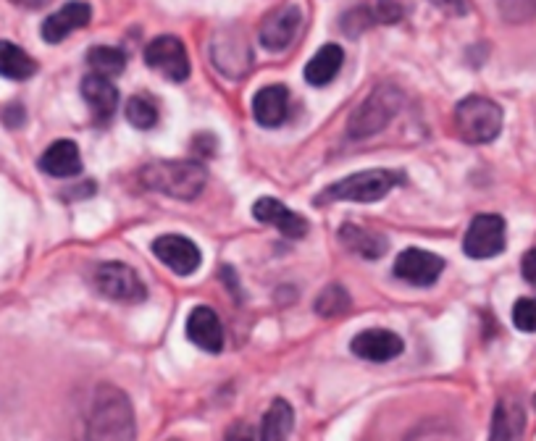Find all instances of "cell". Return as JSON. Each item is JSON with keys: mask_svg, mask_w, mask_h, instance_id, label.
I'll use <instances>...</instances> for the list:
<instances>
[{"mask_svg": "<svg viewBox=\"0 0 536 441\" xmlns=\"http://www.w3.org/2000/svg\"><path fill=\"white\" fill-rule=\"evenodd\" d=\"M400 184V176L387 168H371L360 174L345 176L342 182L326 187L318 195V203H376L387 197Z\"/></svg>", "mask_w": 536, "mask_h": 441, "instance_id": "4", "label": "cell"}, {"mask_svg": "<svg viewBox=\"0 0 536 441\" xmlns=\"http://www.w3.org/2000/svg\"><path fill=\"white\" fill-rule=\"evenodd\" d=\"M3 121H6L8 126H22L24 124L22 105H11V108H6V111H3Z\"/></svg>", "mask_w": 536, "mask_h": 441, "instance_id": "32", "label": "cell"}, {"mask_svg": "<svg viewBox=\"0 0 536 441\" xmlns=\"http://www.w3.org/2000/svg\"><path fill=\"white\" fill-rule=\"evenodd\" d=\"M342 63H345L342 48L339 45H324L305 66V82L313 84V87H326L329 82H334Z\"/></svg>", "mask_w": 536, "mask_h": 441, "instance_id": "21", "label": "cell"}, {"mask_svg": "<svg viewBox=\"0 0 536 441\" xmlns=\"http://www.w3.org/2000/svg\"><path fill=\"white\" fill-rule=\"evenodd\" d=\"M402 100H405V95L397 90L395 84H379V87H374L371 95L358 105V111L347 121L350 137L353 140H368V137L384 132L397 113H400Z\"/></svg>", "mask_w": 536, "mask_h": 441, "instance_id": "3", "label": "cell"}, {"mask_svg": "<svg viewBox=\"0 0 536 441\" xmlns=\"http://www.w3.org/2000/svg\"><path fill=\"white\" fill-rule=\"evenodd\" d=\"M513 323H515V329L526 331V334H534L536 331V297H523V300L515 302Z\"/></svg>", "mask_w": 536, "mask_h": 441, "instance_id": "28", "label": "cell"}, {"mask_svg": "<svg viewBox=\"0 0 536 441\" xmlns=\"http://www.w3.org/2000/svg\"><path fill=\"white\" fill-rule=\"evenodd\" d=\"M350 350H353V355H358L360 360H368V363H389V360H395V357L402 355L405 344H402V339L395 331L366 329L360 331L358 336H353Z\"/></svg>", "mask_w": 536, "mask_h": 441, "instance_id": "11", "label": "cell"}, {"mask_svg": "<svg viewBox=\"0 0 536 441\" xmlns=\"http://www.w3.org/2000/svg\"><path fill=\"white\" fill-rule=\"evenodd\" d=\"M292 428H295V413H292L290 402H284V399H274L271 407H268L266 418H263L261 436L266 441L290 439Z\"/></svg>", "mask_w": 536, "mask_h": 441, "instance_id": "23", "label": "cell"}, {"mask_svg": "<svg viewBox=\"0 0 536 441\" xmlns=\"http://www.w3.org/2000/svg\"><path fill=\"white\" fill-rule=\"evenodd\" d=\"M127 121L134 126V129H153V126L158 124V108L156 103L150 98H145V95H134V98H129L127 103Z\"/></svg>", "mask_w": 536, "mask_h": 441, "instance_id": "26", "label": "cell"}, {"mask_svg": "<svg viewBox=\"0 0 536 441\" xmlns=\"http://www.w3.org/2000/svg\"><path fill=\"white\" fill-rule=\"evenodd\" d=\"M87 66L95 74H103V77H119L121 71L127 69V56L119 48L98 45V48H90V53H87Z\"/></svg>", "mask_w": 536, "mask_h": 441, "instance_id": "24", "label": "cell"}, {"mask_svg": "<svg viewBox=\"0 0 536 441\" xmlns=\"http://www.w3.org/2000/svg\"><path fill=\"white\" fill-rule=\"evenodd\" d=\"M140 182L161 195L195 200L205 189L208 174L198 161H153L140 171Z\"/></svg>", "mask_w": 536, "mask_h": 441, "instance_id": "2", "label": "cell"}, {"mask_svg": "<svg viewBox=\"0 0 536 441\" xmlns=\"http://www.w3.org/2000/svg\"><path fill=\"white\" fill-rule=\"evenodd\" d=\"M92 19V8L87 3H79V0H71L66 3L61 11L50 14L48 19L43 21V40L56 45V42H64L71 32L87 27Z\"/></svg>", "mask_w": 536, "mask_h": 441, "instance_id": "14", "label": "cell"}, {"mask_svg": "<svg viewBox=\"0 0 536 441\" xmlns=\"http://www.w3.org/2000/svg\"><path fill=\"white\" fill-rule=\"evenodd\" d=\"M392 271H395L397 279L408 281L413 287H431V284H437V279L445 271V260L429 250L410 247V250H402L397 255Z\"/></svg>", "mask_w": 536, "mask_h": 441, "instance_id": "9", "label": "cell"}, {"mask_svg": "<svg viewBox=\"0 0 536 441\" xmlns=\"http://www.w3.org/2000/svg\"><path fill=\"white\" fill-rule=\"evenodd\" d=\"M371 14L381 24H395L405 16V0H379Z\"/></svg>", "mask_w": 536, "mask_h": 441, "instance_id": "29", "label": "cell"}, {"mask_svg": "<svg viewBox=\"0 0 536 441\" xmlns=\"http://www.w3.org/2000/svg\"><path fill=\"white\" fill-rule=\"evenodd\" d=\"M40 168L48 176H56V179H71V176L82 174V155H79L77 142H53L40 158Z\"/></svg>", "mask_w": 536, "mask_h": 441, "instance_id": "18", "label": "cell"}, {"mask_svg": "<svg viewBox=\"0 0 536 441\" xmlns=\"http://www.w3.org/2000/svg\"><path fill=\"white\" fill-rule=\"evenodd\" d=\"M463 250H466L468 258L476 260L500 255L505 250V221H502V216L484 213V216L473 218L466 231V239H463Z\"/></svg>", "mask_w": 536, "mask_h": 441, "instance_id": "7", "label": "cell"}, {"mask_svg": "<svg viewBox=\"0 0 536 441\" xmlns=\"http://www.w3.org/2000/svg\"><path fill=\"white\" fill-rule=\"evenodd\" d=\"M87 439H134V410L116 386H98L87 410Z\"/></svg>", "mask_w": 536, "mask_h": 441, "instance_id": "1", "label": "cell"}, {"mask_svg": "<svg viewBox=\"0 0 536 441\" xmlns=\"http://www.w3.org/2000/svg\"><path fill=\"white\" fill-rule=\"evenodd\" d=\"M82 95H85L87 105H90L98 121H108L119 108L116 84L111 82V77H103V74H95V71L82 79Z\"/></svg>", "mask_w": 536, "mask_h": 441, "instance_id": "17", "label": "cell"}, {"mask_svg": "<svg viewBox=\"0 0 536 441\" xmlns=\"http://www.w3.org/2000/svg\"><path fill=\"white\" fill-rule=\"evenodd\" d=\"M187 336H190L192 344H198L200 350L205 352H221L224 347V326H221V318L213 313L211 308H195L187 318Z\"/></svg>", "mask_w": 536, "mask_h": 441, "instance_id": "15", "label": "cell"}, {"mask_svg": "<svg viewBox=\"0 0 536 441\" xmlns=\"http://www.w3.org/2000/svg\"><path fill=\"white\" fill-rule=\"evenodd\" d=\"M353 308V297L342 284H329L324 292L316 297V313L321 318H339Z\"/></svg>", "mask_w": 536, "mask_h": 441, "instance_id": "25", "label": "cell"}, {"mask_svg": "<svg viewBox=\"0 0 536 441\" xmlns=\"http://www.w3.org/2000/svg\"><path fill=\"white\" fill-rule=\"evenodd\" d=\"M339 239H342V245L353 252V255L366 258V260H379L389 247L384 234H379V231H374V229H366V226H358V224L342 226Z\"/></svg>", "mask_w": 536, "mask_h": 441, "instance_id": "20", "label": "cell"}, {"mask_svg": "<svg viewBox=\"0 0 536 441\" xmlns=\"http://www.w3.org/2000/svg\"><path fill=\"white\" fill-rule=\"evenodd\" d=\"M455 129L471 145H487L502 132V108L494 100L471 95L455 108Z\"/></svg>", "mask_w": 536, "mask_h": 441, "instance_id": "5", "label": "cell"}, {"mask_svg": "<svg viewBox=\"0 0 536 441\" xmlns=\"http://www.w3.org/2000/svg\"><path fill=\"white\" fill-rule=\"evenodd\" d=\"M534 402H536V399H534Z\"/></svg>", "mask_w": 536, "mask_h": 441, "instance_id": "34", "label": "cell"}, {"mask_svg": "<svg viewBox=\"0 0 536 441\" xmlns=\"http://www.w3.org/2000/svg\"><path fill=\"white\" fill-rule=\"evenodd\" d=\"M153 252L156 258L161 260L163 266L171 268L177 276H190L200 268V255L198 245L187 237H179V234H166V237H158L153 242Z\"/></svg>", "mask_w": 536, "mask_h": 441, "instance_id": "10", "label": "cell"}, {"mask_svg": "<svg viewBox=\"0 0 536 441\" xmlns=\"http://www.w3.org/2000/svg\"><path fill=\"white\" fill-rule=\"evenodd\" d=\"M95 287L113 302H142L148 297V289L140 276L124 263H103L95 271Z\"/></svg>", "mask_w": 536, "mask_h": 441, "instance_id": "6", "label": "cell"}, {"mask_svg": "<svg viewBox=\"0 0 536 441\" xmlns=\"http://www.w3.org/2000/svg\"><path fill=\"white\" fill-rule=\"evenodd\" d=\"M521 273H523V279L529 281L531 287H536V247H531V250L523 255Z\"/></svg>", "mask_w": 536, "mask_h": 441, "instance_id": "30", "label": "cell"}, {"mask_svg": "<svg viewBox=\"0 0 536 441\" xmlns=\"http://www.w3.org/2000/svg\"><path fill=\"white\" fill-rule=\"evenodd\" d=\"M16 3H19V6H24V8H32V11H35V8L48 6L50 0H16Z\"/></svg>", "mask_w": 536, "mask_h": 441, "instance_id": "33", "label": "cell"}, {"mask_svg": "<svg viewBox=\"0 0 536 441\" xmlns=\"http://www.w3.org/2000/svg\"><path fill=\"white\" fill-rule=\"evenodd\" d=\"M290 113V92L282 84H268L263 90L255 92L253 98V116L261 126H282Z\"/></svg>", "mask_w": 536, "mask_h": 441, "instance_id": "16", "label": "cell"}, {"mask_svg": "<svg viewBox=\"0 0 536 441\" xmlns=\"http://www.w3.org/2000/svg\"><path fill=\"white\" fill-rule=\"evenodd\" d=\"M253 216L261 221V224L276 226L282 231L284 237L290 239H303L308 234V221L303 216H297L295 210H290L282 200L276 197H261L258 203L253 205Z\"/></svg>", "mask_w": 536, "mask_h": 441, "instance_id": "13", "label": "cell"}, {"mask_svg": "<svg viewBox=\"0 0 536 441\" xmlns=\"http://www.w3.org/2000/svg\"><path fill=\"white\" fill-rule=\"evenodd\" d=\"M429 3L439 6L442 11H447V14H466V0H429Z\"/></svg>", "mask_w": 536, "mask_h": 441, "instance_id": "31", "label": "cell"}, {"mask_svg": "<svg viewBox=\"0 0 536 441\" xmlns=\"http://www.w3.org/2000/svg\"><path fill=\"white\" fill-rule=\"evenodd\" d=\"M37 74V61L29 56L27 50L8 40H0V77L14 79V82H27Z\"/></svg>", "mask_w": 536, "mask_h": 441, "instance_id": "22", "label": "cell"}, {"mask_svg": "<svg viewBox=\"0 0 536 441\" xmlns=\"http://www.w3.org/2000/svg\"><path fill=\"white\" fill-rule=\"evenodd\" d=\"M497 6L508 24H526L536 19V0H497Z\"/></svg>", "mask_w": 536, "mask_h": 441, "instance_id": "27", "label": "cell"}, {"mask_svg": "<svg viewBox=\"0 0 536 441\" xmlns=\"http://www.w3.org/2000/svg\"><path fill=\"white\" fill-rule=\"evenodd\" d=\"M145 61H148L150 69L161 71L163 77L171 79V82H184L190 77V58H187L184 42L179 37H156L145 50Z\"/></svg>", "mask_w": 536, "mask_h": 441, "instance_id": "8", "label": "cell"}, {"mask_svg": "<svg viewBox=\"0 0 536 441\" xmlns=\"http://www.w3.org/2000/svg\"><path fill=\"white\" fill-rule=\"evenodd\" d=\"M300 21L303 14L297 6H284L279 11H274L271 16H266L261 24V45L266 50H279L290 48V42L295 40L297 29H300Z\"/></svg>", "mask_w": 536, "mask_h": 441, "instance_id": "12", "label": "cell"}, {"mask_svg": "<svg viewBox=\"0 0 536 441\" xmlns=\"http://www.w3.org/2000/svg\"><path fill=\"white\" fill-rule=\"evenodd\" d=\"M526 428V410L515 397H505L497 402L492 418V439L494 441H513L521 439Z\"/></svg>", "mask_w": 536, "mask_h": 441, "instance_id": "19", "label": "cell"}]
</instances>
